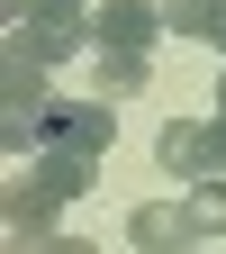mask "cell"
<instances>
[{"label": "cell", "instance_id": "4fadbf2b", "mask_svg": "<svg viewBox=\"0 0 226 254\" xmlns=\"http://www.w3.org/2000/svg\"><path fill=\"white\" fill-rule=\"evenodd\" d=\"M9 18H45V9H82V0H0Z\"/></svg>", "mask_w": 226, "mask_h": 254}, {"label": "cell", "instance_id": "8fae6325", "mask_svg": "<svg viewBox=\"0 0 226 254\" xmlns=\"http://www.w3.org/2000/svg\"><path fill=\"white\" fill-rule=\"evenodd\" d=\"M0 145H9V154L37 145V109H0Z\"/></svg>", "mask_w": 226, "mask_h": 254}, {"label": "cell", "instance_id": "9c48e42d", "mask_svg": "<svg viewBox=\"0 0 226 254\" xmlns=\"http://www.w3.org/2000/svg\"><path fill=\"white\" fill-rule=\"evenodd\" d=\"M217 18H226V0H163L172 37H217Z\"/></svg>", "mask_w": 226, "mask_h": 254}, {"label": "cell", "instance_id": "2e32d148", "mask_svg": "<svg viewBox=\"0 0 226 254\" xmlns=\"http://www.w3.org/2000/svg\"><path fill=\"white\" fill-rule=\"evenodd\" d=\"M208 46H226V18H217V37H208Z\"/></svg>", "mask_w": 226, "mask_h": 254}, {"label": "cell", "instance_id": "6da1fadb", "mask_svg": "<svg viewBox=\"0 0 226 254\" xmlns=\"http://www.w3.org/2000/svg\"><path fill=\"white\" fill-rule=\"evenodd\" d=\"M37 145L109 154V145H118V118H109V100H45V109H37Z\"/></svg>", "mask_w": 226, "mask_h": 254}, {"label": "cell", "instance_id": "30bf717a", "mask_svg": "<svg viewBox=\"0 0 226 254\" xmlns=\"http://www.w3.org/2000/svg\"><path fill=\"white\" fill-rule=\"evenodd\" d=\"M190 218H199V236H226V173L190 182Z\"/></svg>", "mask_w": 226, "mask_h": 254}, {"label": "cell", "instance_id": "9a60e30c", "mask_svg": "<svg viewBox=\"0 0 226 254\" xmlns=\"http://www.w3.org/2000/svg\"><path fill=\"white\" fill-rule=\"evenodd\" d=\"M217 109H226V73H217Z\"/></svg>", "mask_w": 226, "mask_h": 254}, {"label": "cell", "instance_id": "7a4b0ae2", "mask_svg": "<svg viewBox=\"0 0 226 254\" xmlns=\"http://www.w3.org/2000/svg\"><path fill=\"white\" fill-rule=\"evenodd\" d=\"M9 46L37 64H73L82 46H100V27H90V9H45V18H9Z\"/></svg>", "mask_w": 226, "mask_h": 254}, {"label": "cell", "instance_id": "7c38bea8", "mask_svg": "<svg viewBox=\"0 0 226 254\" xmlns=\"http://www.w3.org/2000/svg\"><path fill=\"white\" fill-rule=\"evenodd\" d=\"M9 254H90V245H82V236H54V227H45V236H9Z\"/></svg>", "mask_w": 226, "mask_h": 254}, {"label": "cell", "instance_id": "5b68a950", "mask_svg": "<svg viewBox=\"0 0 226 254\" xmlns=\"http://www.w3.org/2000/svg\"><path fill=\"white\" fill-rule=\"evenodd\" d=\"M90 27H100L109 55H145L154 37H163V9H154V0H100V9H90Z\"/></svg>", "mask_w": 226, "mask_h": 254}, {"label": "cell", "instance_id": "ba28073f", "mask_svg": "<svg viewBox=\"0 0 226 254\" xmlns=\"http://www.w3.org/2000/svg\"><path fill=\"white\" fill-rule=\"evenodd\" d=\"M145 82H154L145 55H109V46H100V100H136Z\"/></svg>", "mask_w": 226, "mask_h": 254}, {"label": "cell", "instance_id": "3957f363", "mask_svg": "<svg viewBox=\"0 0 226 254\" xmlns=\"http://www.w3.org/2000/svg\"><path fill=\"white\" fill-rule=\"evenodd\" d=\"M127 245L136 254H190L208 236H199V218H190V200H145V209H127Z\"/></svg>", "mask_w": 226, "mask_h": 254}, {"label": "cell", "instance_id": "8992f818", "mask_svg": "<svg viewBox=\"0 0 226 254\" xmlns=\"http://www.w3.org/2000/svg\"><path fill=\"white\" fill-rule=\"evenodd\" d=\"M54 209H73V200H63V190H45L37 173H18V182H9V236H45V227H54Z\"/></svg>", "mask_w": 226, "mask_h": 254}, {"label": "cell", "instance_id": "5bb4252c", "mask_svg": "<svg viewBox=\"0 0 226 254\" xmlns=\"http://www.w3.org/2000/svg\"><path fill=\"white\" fill-rule=\"evenodd\" d=\"M217 145H226V109H217Z\"/></svg>", "mask_w": 226, "mask_h": 254}, {"label": "cell", "instance_id": "277c9868", "mask_svg": "<svg viewBox=\"0 0 226 254\" xmlns=\"http://www.w3.org/2000/svg\"><path fill=\"white\" fill-rule=\"evenodd\" d=\"M154 164H163L172 182H208V173H226V145H217V127H190V118H172L163 136H154Z\"/></svg>", "mask_w": 226, "mask_h": 254}, {"label": "cell", "instance_id": "52a82bcc", "mask_svg": "<svg viewBox=\"0 0 226 254\" xmlns=\"http://www.w3.org/2000/svg\"><path fill=\"white\" fill-rule=\"evenodd\" d=\"M45 73H54V64H37V55L9 46V64H0V100H9V109H45Z\"/></svg>", "mask_w": 226, "mask_h": 254}]
</instances>
